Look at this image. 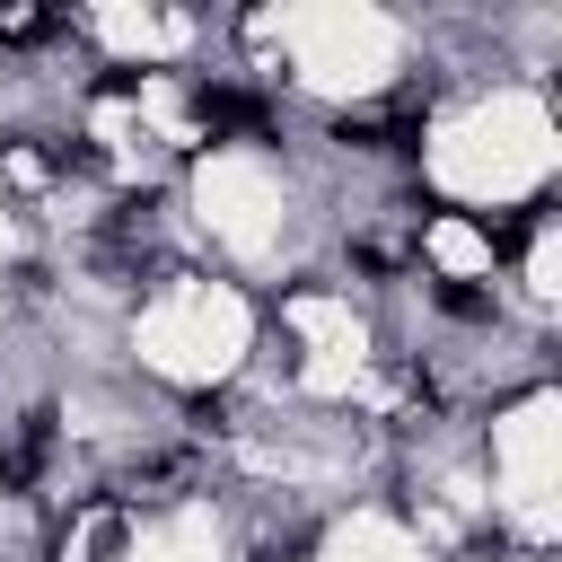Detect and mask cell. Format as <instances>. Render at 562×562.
<instances>
[{"label":"cell","mask_w":562,"mask_h":562,"mask_svg":"<svg viewBox=\"0 0 562 562\" xmlns=\"http://www.w3.org/2000/svg\"><path fill=\"white\" fill-rule=\"evenodd\" d=\"M474 457H483V492H492V536L509 553H536L553 562L562 544V395L553 378L518 386V395H492L474 413Z\"/></svg>","instance_id":"cell-3"},{"label":"cell","mask_w":562,"mask_h":562,"mask_svg":"<svg viewBox=\"0 0 562 562\" xmlns=\"http://www.w3.org/2000/svg\"><path fill=\"white\" fill-rule=\"evenodd\" d=\"M553 176H562V97H553V79L422 88L413 184L439 211L518 220V211H544L553 202Z\"/></svg>","instance_id":"cell-1"},{"label":"cell","mask_w":562,"mask_h":562,"mask_svg":"<svg viewBox=\"0 0 562 562\" xmlns=\"http://www.w3.org/2000/svg\"><path fill=\"white\" fill-rule=\"evenodd\" d=\"M123 369L140 386H158L167 404H202L220 386H237L263 351V290L211 272V263H167L132 290L123 325Z\"/></svg>","instance_id":"cell-2"}]
</instances>
